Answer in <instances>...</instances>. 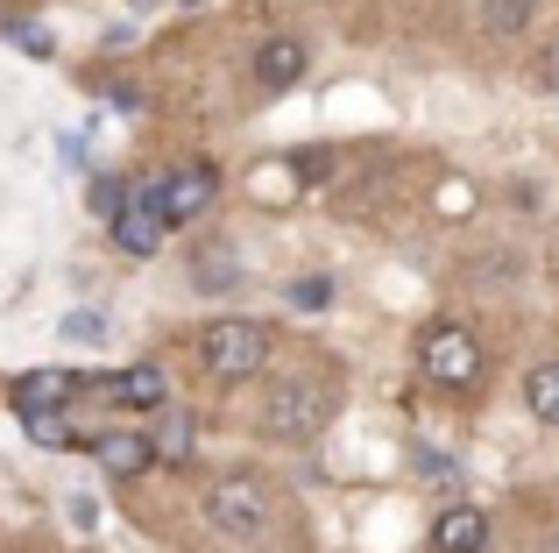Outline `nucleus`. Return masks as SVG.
Wrapping results in <instances>:
<instances>
[{"instance_id":"nucleus-12","label":"nucleus","mask_w":559,"mask_h":553,"mask_svg":"<svg viewBox=\"0 0 559 553\" xmlns=\"http://www.w3.org/2000/svg\"><path fill=\"white\" fill-rule=\"evenodd\" d=\"M524 412H532L538 426H559V362L524 369Z\"/></svg>"},{"instance_id":"nucleus-2","label":"nucleus","mask_w":559,"mask_h":553,"mask_svg":"<svg viewBox=\"0 0 559 553\" xmlns=\"http://www.w3.org/2000/svg\"><path fill=\"white\" fill-rule=\"evenodd\" d=\"M205 526L234 546H262L276 532V504L255 475H219V483L205 490Z\"/></svg>"},{"instance_id":"nucleus-3","label":"nucleus","mask_w":559,"mask_h":553,"mask_svg":"<svg viewBox=\"0 0 559 553\" xmlns=\"http://www.w3.org/2000/svg\"><path fill=\"white\" fill-rule=\"evenodd\" d=\"M199 362L219 384H248V376L270 369V327L262 319H213L199 333Z\"/></svg>"},{"instance_id":"nucleus-5","label":"nucleus","mask_w":559,"mask_h":553,"mask_svg":"<svg viewBox=\"0 0 559 553\" xmlns=\"http://www.w3.org/2000/svg\"><path fill=\"white\" fill-rule=\"evenodd\" d=\"M71 398H79V376L71 369H28L22 384H14V412H22L28 440L64 447V404Z\"/></svg>"},{"instance_id":"nucleus-6","label":"nucleus","mask_w":559,"mask_h":553,"mask_svg":"<svg viewBox=\"0 0 559 553\" xmlns=\"http://www.w3.org/2000/svg\"><path fill=\"white\" fill-rule=\"evenodd\" d=\"M107 235H114V249L121 256H156L164 249V207H156V178L150 185H128V199L107 213Z\"/></svg>"},{"instance_id":"nucleus-4","label":"nucleus","mask_w":559,"mask_h":553,"mask_svg":"<svg viewBox=\"0 0 559 553\" xmlns=\"http://www.w3.org/2000/svg\"><path fill=\"white\" fill-rule=\"evenodd\" d=\"M418 376L439 384V390L481 384V341L461 327V319H432V327H418Z\"/></svg>"},{"instance_id":"nucleus-9","label":"nucleus","mask_w":559,"mask_h":553,"mask_svg":"<svg viewBox=\"0 0 559 553\" xmlns=\"http://www.w3.org/2000/svg\"><path fill=\"white\" fill-rule=\"evenodd\" d=\"M305 64H312V50H305L298 36H270L255 50V85L262 93H290V85L305 79Z\"/></svg>"},{"instance_id":"nucleus-10","label":"nucleus","mask_w":559,"mask_h":553,"mask_svg":"<svg viewBox=\"0 0 559 553\" xmlns=\"http://www.w3.org/2000/svg\"><path fill=\"white\" fill-rule=\"evenodd\" d=\"M481 546H489V518L475 504H447L432 518V553H481Z\"/></svg>"},{"instance_id":"nucleus-1","label":"nucleus","mask_w":559,"mask_h":553,"mask_svg":"<svg viewBox=\"0 0 559 553\" xmlns=\"http://www.w3.org/2000/svg\"><path fill=\"white\" fill-rule=\"evenodd\" d=\"M333 412H341V384L319 376V369H305V376H284V384L270 390L262 426H270L284 447H305V440H319V433L333 426Z\"/></svg>"},{"instance_id":"nucleus-15","label":"nucleus","mask_w":559,"mask_h":553,"mask_svg":"<svg viewBox=\"0 0 559 553\" xmlns=\"http://www.w3.org/2000/svg\"><path fill=\"white\" fill-rule=\"evenodd\" d=\"M121 199H128V185H121V178H99V185H93V207H99V221H107V213L121 207Z\"/></svg>"},{"instance_id":"nucleus-8","label":"nucleus","mask_w":559,"mask_h":553,"mask_svg":"<svg viewBox=\"0 0 559 553\" xmlns=\"http://www.w3.org/2000/svg\"><path fill=\"white\" fill-rule=\"evenodd\" d=\"M93 455H99V469H107V475H121V483H135V475H150V469H156L150 433H128V426L99 433V440H93Z\"/></svg>"},{"instance_id":"nucleus-11","label":"nucleus","mask_w":559,"mask_h":553,"mask_svg":"<svg viewBox=\"0 0 559 553\" xmlns=\"http://www.w3.org/2000/svg\"><path fill=\"white\" fill-rule=\"evenodd\" d=\"M107 398L121 404V412H156V404H170V384H164V369H156V362H135V369H121L107 384Z\"/></svg>"},{"instance_id":"nucleus-7","label":"nucleus","mask_w":559,"mask_h":553,"mask_svg":"<svg viewBox=\"0 0 559 553\" xmlns=\"http://www.w3.org/2000/svg\"><path fill=\"white\" fill-rule=\"evenodd\" d=\"M156 207H164V227H191L205 207H219V170L185 164V170H170V178H156Z\"/></svg>"},{"instance_id":"nucleus-17","label":"nucleus","mask_w":559,"mask_h":553,"mask_svg":"<svg viewBox=\"0 0 559 553\" xmlns=\"http://www.w3.org/2000/svg\"><path fill=\"white\" fill-rule=\"evenodd\" d=\"M64 333H71V341H99V319H93V313H71Z\"/></svg>"},{"instance_id":"nucleus-14","label":"nucleus","mask_w":559,"mask_h":553,"mask_svg":"<svg viewBox=\"0 0 559 553\" xmlns=\"http://www.w3.org/2000/svg\"><path fill=\"white\" fill-rule=\"evenodd\" d=\"M150 447H156V461H185V455H191V419L170 412V426L150 433Z\"/></svg>"},{"instance_id":"nucleus-13","label":"nucleus","mask_w":559,"mask_h":553,"mask_svg":"<svg viewBox=\"0 0 559 553\" xmlns=\"http://www.w3.org/2000/svg\"><path fill=\"white\" fill-rule=\"evenodd\" d=\"M532 8L538 0H481V28H489V36H524V28H532Z\"/></svg>"},{"instance_id":"nucleus-16","label":"nucleus","mask_w":559,"mask_h":553,"mask_svg":"<svg viewBox=\"0 0 559 553\" xmlns=\"http://www.w3.org/2000/svg\"><path fill=\"white\" fill-rule=\"evenodd\" d=\"M538 85H546V93H559V36L538 50Z\"/></svg>"}]
</instances>
